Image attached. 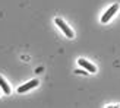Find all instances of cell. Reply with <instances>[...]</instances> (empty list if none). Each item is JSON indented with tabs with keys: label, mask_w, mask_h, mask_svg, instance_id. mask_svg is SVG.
I'll return each mask as SVG.
<instances>
[{
	"label": "cell",
	"mask_w": 120,
	"mask_h": 108,
	"mask_svg": "<svg viewBox=\"0 0 120 108\" xmlns=\"http://www.w3.org/2000/svg\"><path fill=\"white\" fill-rule=\"evenodd\" d=\"M54 22L59 25V28H60V29H62V31L64 32V35H66L68 38H73V31H72V29H70L68 25H66V23H64L62 19H60V18H56Z\"/></svg>",
	"instance_id": "6da1fadb"
},
{
	"label": "cell",
	"mask_w": 120,
	"mask_h": 108,
	"mask_svg": "<svg viewBox=\"0 0 120 108\" xmlns=\"http://www.w3.org/2000/svg\"><path fill=\"white\" fill-rule=\"evenodd\" d=\"M117 10H119V4H113L111 7H110V9H109V10H107L105 13L103 15V18H101V22H103V23H107V22H109L111 18H113V15H114Z\"/></svg>",
	"instance_id": "7a4b0ae2"
},
{
	"label": "cell",
	"mask_w": 120,
	"mask_h": 108,
	"mask_svg": "<svg viewBox=\"0 0 120 108\" xmlns=\"http://www.w3.org/2000/svg\"><path fill=\"white\" fill-rule=\"evenodd\" d=\"M38 83H40V82H38L37 79H34V80H31V82L25 83V85H22V86L18 88V94H23V92L29 91V89H32V88H35V86H38Z\"/></svg>",
	"instance_id": "3957f363"
},
{
	"label": "cell",
	"mask_w": 120,
	"mask_h": 108,
	"mask_svg": "<svg viewBox=\"0 0 120 108\" xmlns=\"http://www.w3.org/2000/svg\"><path fill=\"white\" fill-rule=\"evenodd\" d=\"M78 63H79V64L82 66V67H85L86 70H89L91 73H95V72H97V67H95L94 64H91L89 61H86L85 58H79V61H78Z\"/></svg>",
	"instance_id": "277c9868"
},
{
	"label": "cell",
	"mask_w": 120,
	"mask_h": 108,
	"mask_svg": "<svg viewBox=\"0 0 120 108\" xmlns=\"http://www.w3.org/2000/svg\"><path fill=\"white\" fill-rule=\"evenodd\" d=\"M0 86H2V89H3L4 94H10V88L8 86V83H6V80L3 79L2 76H0Z\"/></svg>",
	"instance_id": "5b68a950"
},
{
	"label": "cell",
	"mask_w": 120,
	"mask_h": 108,
	"mask_svg": "<svg viewBox=\"0 0 120 108\" xmlns=\"http://www.w3.org/2000/svg\"><path fill=\"white\" fill-rule=\"evenodd\" d=\"M75 73L78 75V73H79V75H88V72L86 70H81V69H78V70H75Z\"/></svg>",
	"instance_id": "8992f818"
}]
</instances>
